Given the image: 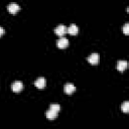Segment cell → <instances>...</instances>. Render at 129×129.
Wrapping results in <instances>:
<instances>
[{"label":"cell","instance_id":"obj_1","mask_svg":"<svg viewBox=\"0 0 129 129\" xmlns=\"http://www.w3.org/2000/svg\"><path fill=\"white\" fill-rule=\"evenodd\" d=\"M54 32H55L57 35H59V36L61 37V36L64 35V33L67 32V27H66V25H63V24L57 25V26L54 28Z\"/></svg>","mask_w":129,"mask_h":129},{"label":"cell","instance_id":"obj_2","mask_svg":"<svg viewBox=\"0 0 129 129\" xmlns=\"http://www.w3.org/2000/svg\"><path fill=\"white\" fill-rule=\"evenodd\" d=\"M7 9L10 13H16L18 10H19V5L15 2H11L7 5Z\"/></svg>","mask_w":129,"mask_h":129},{"label":"cell","instance_id":"obj_3","mask_svg":"<svg viewBox=\"0 0 129 129\" xmlns=\"http://www.w3.org/2000/svg\"><path fill=\"white\" fill-rule=\"evenodd\" d=\"M34 85H35V87L38 88V89L44 88V86H45V79H44L43 77L37 78V79L35 80V82H34Z\"/></svg>","mask_w":129,"mask_h":129},{"label":"cell","instance_id":"obj_4","mask_svg":"<svg viewBox=\"0 0 129 129\" xmlns=\"http://www.w3.org/2000/svg\"><path fill=\"white\" fill-rule=\"evenodd\" d=\"M11 89H12V91L13 92H20L22 89H23V84L21 83V82H19V81H16V82H14L13 84H12V86H11Z\"/></svg>","mask_w":129,"mask_h":129},{"label":"cell","instance_id":"obj_5","mask_svg":"<svg viewBox=\"0 0 129 129\" xmlns=\"http://www.w3.org/2000/svg\"><path fill=\"white\" fill-rule=\"evenodd\" d=\"M68 44H69V40H68V38H66V37H63V36H61V37L57 40V46L60 47V48L67 47Z\"/></svg>","mask_w":129,"mask_h":129},{"label":"cell","instance_id":"obj_6","mask_svg":"<svg viewBox=\"0 0 129 129\" xmlns=\"http://www.w3.org/2000/svg\"><path fill=\"white\" fill-rule=\"evenodd\" d=\"M88 60H89L90 63H92V64H96V63L99 61V54L96 53V52L90 54V56L88 57Z\"/></svg>","mask_w":129,"mask_h":129},{"label":"cell","instance_id":"obj_7","mask_svg":"<svg viewBox=\"0 0 129 129\" xmlns=\"http://www.w3.org/2000/svg\"><path fill=\"white\" fill-rule=\"evenodd\" d=\"M63 89H64V92H66L67 94H72L73 92H75L76 87H75V85H73L72 83H68V84L64 85Z\"/></svg>","mask_w":129,"mask_h":129},{"label":"cell","instance_id":"obj_8","mask_svg":"<svg viewBox=\"0 0 129 129\" xmlns=\"http://www.w3.org/2000/svg\"><path fill=\"white\" fill-rule=\"evenodd\" d=\"M78 30H79V28H78V26L76 25V24H71L68 28H67V31L69 32V33H71V34H77L78 33Z\"/></svg>","mask_w":129,"mask_h":129},{"label":"cell","instance_id":"obj_9","mask_svg":"<svg viewBox=\"0 0 129 129\" xmlns=\"http://www.w3.org/2000/svg\"><path fill=\"white\" fill-rule=\"evenodd\" d=\"M126 68H127V61H126V60H119V61L117 62V69H118L120 72H123Z\"/></svg>","mask_w":129,"mask_h":129},{"label":"cell","instance_id":"obj_10","mask_svg":"<svg viewBox=\"0 0 129 129\" xmlns=\"http://www.w3.org/2000/svg\"><path fill=\"white\" fill-rule=\"evenodd\" d=\"M45 115H46V117H47L48 119H54V118L57 116V113L54 112V111H51L50 109H48V110L46 111Z\"/></svg>","mask_w":129,"mask_h":129},{"label":"cell","instance_id":"obj_11","mask_svg":"<svg viewBox=\"0 0 129 129\" xmlns=\"http://www.w3.org/2000/svg\"><path fill=\"white\" fill-rule=\"evenodd\" d=\"M121 109H122V111H123V112L127 113V112L129 111V102H128V101L123 102V104L121 105Z\"/></svg>","mask_w":129,"mask_h":129},{"label":"cell","instance_id":"obj_12","mask_svg":"<svg viewBox=\"0 0 129 129\" xmlns=\"http://www.w3.org/2000/svg\"><path fill=\"white\" fill-rule=\"evenodd\" d=\"M49 109H50L51 111H54V112L58 113V111L60 110V106H59L58 104H56V103H53V104H51V105H50Z\"/></svg>","mask_w":129,"mask_h":129},{"label":"cell","instance_id":"obj_13","mask_svg":"<svg viewBox=\"0 0 129 129\" xmlns=\"http://www.w3.org/2000/svg\"><path fill=\"white\" fill-rule=\"evenodd\" d=\"M123 31H124L125 34H128V32H129V23H125V25L123 27Z\"/></svg>","mask_w":129,"mask_h":129},{"label":"cell","instance_id":"obj_14","mask_svg":"<svg viewBox=\"0 0 129 129\" xmlns=\"http://www.w3.org/2000/svg\"><path fill=\"white\" fill-rule=\"evenodd\" d=\"M3 33H4V28L0 26V36H1V35H2Z\"/></svg>","mask_w":129,"mask_h":129}]
</instances>
